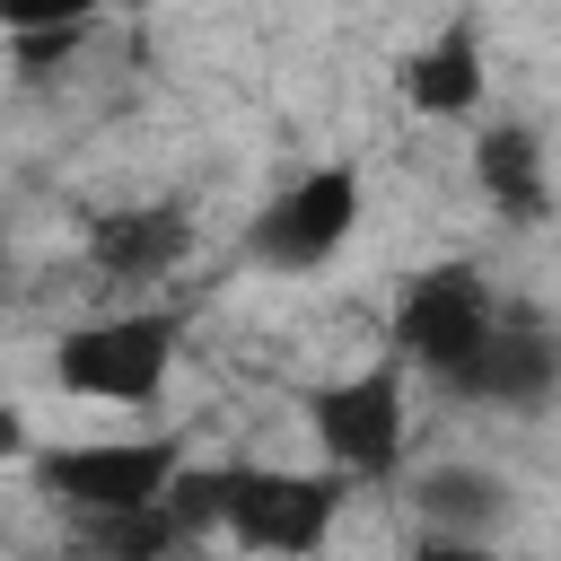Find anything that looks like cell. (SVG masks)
<instances>
[{
  "label": "cell",
  "instance_id": "obj_1",
  "mask_svg": "<svg viewBox=\"0 0 561 561\" xmlns=\"http://www.w3.org/2000/svg\"><path fill=\"white\" fill-rule=\"evenodd\" d=\"M175 342H184V316L175 307H131V316H105V324L61 333L53 377H61V394L140 412V403H158V386L175 368Z\"/></svg>",
  "mask_w": 561,
  "mask_h": 561
},
{
  "label": "cell",
  "instance_id": "obj_4",
  "mask_svg": "<svg viewBox=\"0 0 561 561\" xmlns=\"http://www.w3.org/2000/svg\"><path fill=\"white\" fill-rule=\"evenodd\" d=\"M351 473H263V465H228V500H219V526L245 543V552H316L333 508H342Z\"/></svg>",
  "mask_w": 561,
  "mask_h": 561
},
{
  "label": "cell",
  "instance_id": "obj_13",
  "mask_svg": "<svg viewBox=\"0 0 561 561\" xmlns=\"http://www.w3.org/2000/svg\"><path fill=\"white\" fill-rule=\"evenodd\" d=\"M0 456H26V421H18L9 403H0Z\"/></svg>",
  "mask_w": 561,
  "mask_h": 561
},
{
  "label": "cell",
  "instance_id": "obj_8",
  "mask_svg": "<svg viewBox=\"0 0 561 561\" xmlns=\"http://www.w3.org/2000/svg\"><path fill=\"white\" fill-rule=\"evenodd\" d=\"M184 245H193L184 210H96L88 219V263L105 280H158Z\"/></svg>",
  "mask_w": 561,
  "mask_h": 561
},
{
  "label": "cell",
  "instance_id": "obj_3",
  "mask_svg": "<svg viewBox=\"0 0 561 561\" xmlns=\"http://www.w3.org/2000/svg\"><path fill=\"white\" fill-rule=\"evenodd\" d=\"M307 430H316L333 473H351V482L394 473L403 465V359H377V368H359L342 386H316Z\"/></svg>",
  "mask_w": 561,
  "mask_h": 561
},
{
  "label": "cell",
  "instance_id": "obj_7",
  "mask_svg": "<svg viewBox=\"0 0 561 561\" xmlns=\"http://www.w3.org/2000/svg\"><path fill=\"white\" fill-rule=\"evenodd\" d=\"M552 368H561V351H552V333H543V324H526V316H491L482 351H473V359L447 377V394H473V403L535 412V403L552 394Z\"/></svg>",
  "mask_w": 561,
  "mask_h": 561
},
{
  "label": "cell",
  "instance_id": "obj_6",
  "mask_svg": "<svg viewBox=\"0 0 561 561\" xmlns=\"http://www.w3.org/2000/svg\"><path fill=\"white\" fill-rule=\"evenodd\" d=\"M359 228V175L351 167H316L298 175L263 219H254V254L280 263V272H316L324 254H342Z\"/></svg>",
  "mask_w": 561,
  "mask_h": 561
},
{
  "label": "cell",
  "instance_id": "obj_5",
  "mask_svg": "<svg viewBox=\"0 0 561 561\" xmlns=\"http://www.w3.org/2000/svg\"><path fill=\"white\" fill-rule=\"evenodd\" d=\"M175 465H184L175 438H88V447L35 456V482H44L70 517H105V508H149Z\"/></svg>",
  "mask_w": 561,
  "mask_h": 561
},
{
  "label": "cell",
  "instance_id": "obj_12",
  "mask_svg": "<svg viewBox=\"0 0 561 561\" xmlns=\"http://www.w3.org/2000/svg\"><path fill=\"white\" fill-rule=\"evenodd\" d=\"M105 0H0V26L26 35V26H88Z\"/></svg>",
  "mask_w": 561,
  "mask_h": 561
},
{
  "label": "cell",
  "instance_id": "obj_2",
  "mask_svg": "<svg viewBox=\"0 0 561 561\" xmlns=\"http://www.w3.org/2000/svg\"><path fill=\"white\" fill-rule=\"evenodd\" d=\"M491 316H500V298H491V280H482L473 263H430V272H412L403 298H394V359L447 386V377L482 351Z\"/></svg>",
  "mask_w": 561,
  "mask_h": 561
},
{
  "label": "cell",
  "instance_id": "obj_9",
  "mask_svg": "<svg viewBox=\"0 0 561 561\" xmlns=\"http://www.w3.org/2000/svg\"><path fill=\"white\" fill-rule=\"evenodd\" d=\"M403 105L412 114H473L482 105V35H473V18H456L447 35H430L403 61Z\"/></svg>",
  "mask_w": 561,
  "mask_h": 561
},
{
  "label": "cell",
  "instance_id": "obj_10",
  "mask_svg": "<svg viewBox=\"0 0 561 561\" xmlns=\"http://www.w3.org/2000/svg\"><path fill=\"white\" fill-rule=\"evenodd\" d=\"M473 175H482L491 210H508V219H543V202H552V184H543V140H535L526 123H491V131L473 140Z\"/></svg>",
  "mask_w": 561,
  "mask_h": 561
},
{
  "label": "cell",
  "instance_id": "obj_11",
  "mask_svg": "<svg viewBox=\"0 0 561 561\" xmlns=\"http://www.w3.org/2000/svg\"><path fill=\"white\" fill-rule=\"evenodd\" d=\"M412 500H421V517L465 526V535H482V526L500 517V482H491V473H430Z\"/></svg>",
  "mask_w": 561,
  "mask_h": 561
}]
</instances>
